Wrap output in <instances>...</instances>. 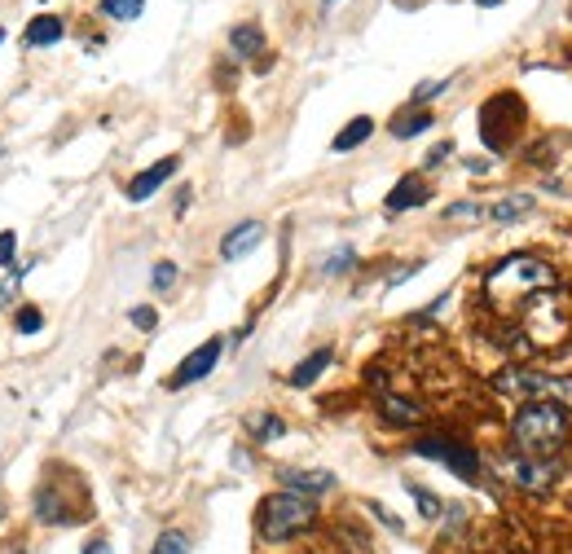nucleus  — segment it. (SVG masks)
<instances>
[{
    "label": "nucleus",
    "mask_w": 572,
    "mask_h": 554,
    "mask_svg": "<svg viewBox=\"0 0 572 554\" xmlns=\"http://www.w3.org/2000/svg\"><path fill=\"white\" fill-rule=\"evenodd\" d=\"M542 291H559L555 264L542 256H524L520 251V256H506L484 273V299H489L493 313H520L528 299Z\"/></svg>",
    "instance_id": "1"
},
{
    "label": "nucleus",
    "mask_w": 572,
    "mask_h": 554,
    "mask_svg": "<svg viewBox=\"0 0 572 554\" xmlns=\"http://www.w3.org/2000/svg\"><path fill=\"white\" fill-rule=\"evenodd\" d=\"M511 445L520 458H555L568 445V409L550 401H520L511 414Z\"/></svg>",
    "instance_id": "2"
},
{
    "label": "nucleus",
    "mask_w": 572,
    "mask_h": 554,
    "mask_svg": "<svg viewBox=\"0 0 572 554\" xmlns=\"http://www.w3.org/2000/svg\"><path fill=\"white\" fill-rule=\"evenodd\" d=\"M308 528H317V506L313 497H300V493H269L264 502L256 506V533L264 541H273V546H282V541L308 533Z\"/></svg>",
    "instance_id": "3"
},
{
    "label": "nucleus",
    "mask_w": 572,
    "mask_h": 554,
    "mask_svg": "<svg viewBox=\"0 0 572 554\" xmlns=\"http://www.w3.org/2000/svg\"><path fill=\"white\" fill-rule=\"evenodd\" d=\"M528 124V110L515 93H493L489 102L480 106V141L493 154H506L520 141V132Z\"/></svg>",
    "instance_id": "4"
},
{
    "label": "nucleus",
    "mask_w": 572,
    "mask_h": 554,
    "mask_svg": "<svg viewBox=\"0 0 572 554\" xmlns=\"http://www.w3.org/2000/svg\"><path fill=\"white\" fill-rule=\"evenodd\" d=\"M498 392L520 401H550L572 414V374H542V370H502Z\"/></svg>",
    "instance_id": "5"
},
{
    "label": "nucleus",
    "mask_w": 572,
    "mask_h": 554,
    "mask_svg": "<svg viewBox=\"0 0 572 554\" xmlns=\"http://www.w3.org/2000/svg\"><path fill=\"white\" fill-rule=\"evenodd\" d=\"M520 321H524V339L537 343V348H559V339L568 335V313H564V299H559V291L533 295L520 308Z\"/></svg>",
    "instance_id": "6"
},
{
    "label": "nucleus",
    "mask_w": 572,
    "mask_h": 554,
    "mask_svg": "<svg viewBox=\"0 0 572 554\" xmlns=\"http://www.w3.org/2000/svg\"><path fill=\"white\" fill-rule=\"evenodd\" d=\"M414 453L418 458H432V462H445L458 480H480V453L462 440H449V436H418L414 440Z\"/></svg>",
    "instance_id": "7"
},
{
    "label": "nucleus",
    "mask_w": 572,
    "mask_h": 554,
    "mask_svg": "<svg viewBox=\"0 0 572 554\" xmlns=\"http://www.w3.org/2000/svg\"><path fill=\"white\" fill-rule=\"evenodd\" d=\"M220 348H225V339H207V343H198L190 357L176 365V374L168 379V387H190V383H198V379H207V374L216 370V361H220Z\"/></svg>",
    "instance_id": "8"
},
{
    "label": "nucleus",
    "mask_w": 572,
    "mask_h": 554,
    "mask_svg": "<svg viewBox=\"0 0 572 554\" xmlns=\"http://www.w3.org/2000/svg\"><path fill=\"white\" fill-rule=\"evenodd\" d=\"M511 480L528 493H546L550 484H555V458H520V453H515Z\"/></svg>",
    "instance_id": "9"
},
{
    "label": "nucleus",
    "mask_w": 572,
    "mask_h": 554,
    "mask_svg": "<svg viewBox=\"0 0 572 554\" xmlns=\"http://www.w3.org/2000/svg\"><path fill=\"white\" fill-rule=\"evenodd\" d=\"M181 168V159H176V154H168V159H159V163H150L146 172L141 176H132L128 181V203H146V198L159 190L163 181H172V172Z\"/></svg>",
    "instance_id": "10"
},
{
    "label": "nucleus",
    "mask_w": 572,
    "mask_h": 554,
    "mask_svg": "<svg viewBox=\"0 0 572 554\" xmlns=\"http://www.w3.org/2000/svg\"><path fill=\"white\" fill-rule=\"evenodd\" d=\"M278 484H286V493L322 497V493L335 489V475H330V471H295V467H282V471H278Z\"/></svg>",
    "instance_id": "11"
},
{
    "label": "nucleus",
    "mask_w": 572,
    "mask_h": 554,
    "mask_svg": "<svg viewBox=\"0 0 572 554\" xmlns=\"http://www.w3.org/2000/svg\"><path fill=\"white\" fill-rule=\"evenodd\" d=\"M260 238H264V225H260V220H242V225H234V229L225 234V242H220V256H225V260L251 256V251L260 247Z\"/></svg>",
    "instance_id": "12"
},
{
    "label": "nucleus",
    "mask_w": 572,
    "mask_h": 554,
    "mask_svg": "<svg viewBox=\"0 0 572 554\" xmlns=\"http://www.w3.org/2000/svg\"><path fill=\"white\" fill-rule=\"evenodd\" d=\"M36 519L40 524H75V511L66 506L62 484H44L36 493Z\"/></svg>",
    "instance_id": "13"
},
{
    "label": "nucleus",
    "mask_w": 572,
    "mask_h": 554,
    "mask_svg": "<svg viewBox=\"0 0 572 554\" xmlns=\"http://www.w3.org/2000/svg\"><path fill=\"white\" fill-rule=\"evenodd\" d=\"M427 198H432V190H427V181L418 172L410 176H401V181L392 185V194H388V212H410V207H423Z\"/></svg>",
    "instance_id": "14"
},
{
    "label": "nucleus",
    "mask_w": 572,
    "mask_h": 554,
    "mask_svg": "<svg viewBox=\"0 0 572 554\" xmlns=\"http://www.w3.org/2000/svg\"><path fill=\"white\" fill-rule=\"evenodd\" d=\"M379 414L388 418L392 427H418V423H423V405L410 401V396H396V392L379 396Z\"/></svg>",
    "instance_id": "15"
},
{
    "label": "nucleus",
    "mask_w": 572,
    "mask_h": 554,
    "mask_svg": "<svg viewBox=\"0 0 572 554\" xmlns=\"http://www.w3.org/2000/svg\"><path fill=\"white\" fill-rule=\"evenodd\" d=\"M330 361H335V348H317V352H308V357L291 370V379H286V383H291V387H313V383L326 374V365H330Z\"/></svg>",
    "instance_id": "16"
},
{
    "label": "nucleus",
    "mask_w": 572,
    "mask_h": 554,
    "mask_svg": "<svg viewBox=\"0 0 572 554\" xmlns=\"http://www.w3.org/2000/svg\"><path fill=\"white\" fill-rule=\"evenodd\" d=\"M370 132H374V119H370V115H357V119H348V124H344V132H339V137L330 141V150H335V154H348V150L366 146V141H370Z\"/></svg>",
    "instance_id": "17"
},
{
    "label": "nucleus",
    "mask_w": 572,
    "mask_h": 554,
    "mask_svg": "<svg viewBox=\"0 0 572 554\" xmlns=\"http://www.w3.org/2000/svg\"><path fill=\"white\" fill-rule=\"evenodd\" d=\"M229 49L238 53V58H260L264 53V31L256 22H238L234 31H229Z\"/></svg>",
    "instance_id": "18"
},
{
    "label": "nucleus",
    "mask_w": 572,
    "mask_h": 554,
    "mask_svg": "<svg viewBox=\"0 0 572 554\" xmlns=\"http://www.w3.org/2000/svg\"><path fill=\"white\" fill-rule=\"evenodd\" d=\"M528 212H533V198H528V194H506L502 203L489 207V220H498V225H511V220H520V216H528Z\"/></svg>",
    "instance_id": "19"
},
{
    "label": "nucleus",
    "mask_w": 572,
    "mask_h": 554,
    "mask_svg": "<svg viewBox=\"0 0 572 554\" xmlns=\"http://www.w3.org/2000/svg\"><path fill=\"white\" fill-rule=\"evenodd\" d=\"M427 128H432V110H418V106L392 119V137H401V141H410V137H418V132H427Z\"/></svg>",
    "instance_id": "20"
},
{
    "label": "nucleus",
    "mask_w": 572,
    "mask_h": 554,
    "mask_svg": "<svg viewBox=\"0 0 572 554\" xmlns=\"http://www.w3.org/2000/svg\"><path fill=\"white\" fill-rule=\"evenodd\" d=\"M62 36H66L62 18H49V14H40V18L27 27V44H36V49H40V44H58Z\"/></svg>",
    "instance_id": "21"
},
{
    "label": "nucleus",
    "mask_w": 572,
    "mask_h": 554,
    "mask_svg": "<svg viewBox=\"0 0 572 554\" xmlns=\"http://www.w3.org/2000/svg\"><path fill=\"white\" fill-rule=\"evenodd\" d=\"M247 431H251V436H256L260 445H264V440L286 436V423H282L278 414H264V409H260V414H247Z\"/></svg>",
    "instance_id": "22"
},
{
    "label": "nucleus",
    "mask_w": 572,
    "mask_h": 554,
    "mask_svg": "<svg viewBox=\"0 0 572 554\" xmlns=\"http://www.w3.org/2000/svg\"><path fill=\"white\" fill-rule=\"evenodd\" d=\"M141 9H146V0H102V14L115 18V22H132L141 18Z\"/></svg>",
    "instance_id": "23"
},
{
    "label": "nucleus",
    "mask_w": 572,
    "mask_h": 554,
    "mask_svg": "<svg viewBox=\"0 0 572 554\" xmlns=\"http://www.w3.org/2000/svg\"><path fill=\"white\" fill-rule=\"evenodd\" d=\"M150 554H190V537L185 533H159Z\"/></svg>",
    "instance_id": "24"
},
{
    "label": "nucleus",
    "mask_w": 572,
    "mask_h": 554,
    "mask_svg": "<svg viewBox=\"0 0 572 554\" xmlns=\"http://www.w3.org/2000/svg\"><path fill=\"white\" fill-rule=\"evenodd\" d=\"M410 497L418 502V511H423V519H440V511H445V506H440V497H436V493H427V489H418V484H410Z\"/></svg>",
    "instance_id": "25"
},
{
    "label": "nucleus",
    "mask_w": 572,
    "mask_h": 554,
    "mask_svg": "<svg viewBox=\"0 0 572 554\" xmlns=\"http://www.w3.org/2000/svg\"><path fill=\"white\" fill-rule=\"evenodd\" d=\"M352 264H357V256H352V247H339L335 256H330V260L322 264V273H326V277H339V273H348Z\"/></svg>",
    "instance_id": "26"
},
{
    "label": "nucleus",
    "mask_w": 572,
    "mask_h": 554,
    "mask_svg": "<svg viewBox=\"0 0 572 554\" xmlns=\"http://www.w3.org/2000/svg\"><path fill=\"white\" fill-rule=\"evenodd\" d=\"M150 286H154V291H172V286H176V264H172V260H159V264H154Z\"/></svg>",
    "instance_id": "27"
},
{
    "label": "nucleus",
    "mask_w": 572,
    "mask_h": 554,
    "mask_svg": "<svg viewBox=\"0 0 572 554\" xmlns=\"http://www.w3.org/2000/svg\"><path fill=\"white\" fill-rule=\"evenodd\" d=\"M480 216H484L480 203H454V207H445V220H480Z\"/></svg>",
    "instance_id": "28"
},
{
    "label": "nucleus",
    "mask_w": 572,
    "mask_h": 554,
    "mask_svg": "<svg viewBox=\"0 0 572 554\" xmlns=\"http://www.w3.org/2000/svg\"><path fill=\"white\" fill-rule=\"evenodd\" d=\"M449 88V80H427V84H418L414 88V106H423V102H432L436 93H445Z\"/></svg>",
    "instance_id": "29"
},
{
    "label": "nucleus",
    "mask_w": 572,
    "mask_h": 554,
    "mask_svg": "<svg viewBox=\"0 0 572 554\" xmlns=\"http://www.w3.org/2000/svg\"><path fill=\"white\" fill-rule=\"evenodd\" d=\"M40 326H44V317L36 313V308H22L18 313V335H36Z\"/></svg>",
    "instance_id": "30"
},
{
    "label": "nucleus",
    "mask_w": 572,
    "mask_h": 554,
    "mask_svg": "<svg viewBox=\"0 0 572 554\" xmlns=\"http://www.w3.org/2000/svg\"><path fill=\"white\" fill-rule=\"evenodd\" d=\"M132 326H137V330H154V326H159V313H154V308H132Z\"/></svg>",
    "instance_id": "31"
},
{
    "label": "nucleus",
    "mask_w": 572,
    "mask_h": 554,
    "mask_svg": "<svg viewBox=\"0 0 572 554\" xmlns=\"http://www.w3.org/2000/svg\"><path fill=\"white\" fill-rule=\"evenodd\" d=\"M14 247H18V234H14V229H5V234H0V269L14 260Z\"/></svg>",
    "instance_id": "32"
},
{
    "label": "nucleus",
    "mask_w": 572,
    "mask_h": 554,
    "mask_svg": "<svg viewBox=\"0 0 572 554\" xmlns=\"http://www.w3.org/2000/svg\"><path fill=\"white\" fill-rule=\"evenodd\" d=\"M449 154H454V146H449V141H440V146H432V150H427V168H436V163H445Z\"/></svg>",
    "instance_id": "33"
},
{
    "label": "nucleus",
    "mask_w": 572,
    "mask_h": 554,
    "mask_svg": "<svg viewBox=\"0 0 572 554\" xmlns=\"http://www.w3.org/2000/svg\"><path fill=\"white\" fill-rule=\"evenodd\" d=\"M18 282H22V269H14V273H9V282H5V286H0V308H5V304H9V299H14V291H18Z\"/></svg>",
    "instance_id": "34"
},
{
    "label": "nucleus",
    "mask_w": 572,
    "mask_h": 554,
    "mask_svg": "<svg viewBox=\"0 0 572 554\" xmlns=\"http://www.w3.org/2000/svg\"><path fill=\"white\" fill-rule=\"evenodd\" d=\"M84 554H110V541L106 537H97V541H88Z\"/></svg>",
    "instance_id": "35"
},
{
    "label": "nucleus",
    "mask_w": 572,
    "mask_h": 554,
    "mask_svg": "<svg viewBox=\"0 0 572 554\" xmlns=\"http://www.w3.org/2000/svg\"><path fill=\"white\" fill-rule=\"evenodd\" d=\"M476 5H502V0H476Z\"/></svg>",
    "instance_id": "36"
},
{
    "label": "nucleus",
    "mask_w": 572,
    "mask_h": 554,
    "mask_svg": "<svg viewBox=\"0 0 572 554\" xmlns=\"http://www.w3.org/2000/svg\"><path fill=\"white\" fill-rule=\"evenodd\" d=\"M335 5H339V0H326V9H335Z\"/></svg>",
    "instance_id": "37"
},
{
    "label": "nucleus",
    "mask_w": 572,
    "mask_h": 554,
    "mask_svg": "<svg viewBox=\"0 0 572 554\" xmlns=\"http://www.w3.org/2000/svg\"><path fill=\"white\" fill-rule=\"evenodd\" d=\"M0 44H5V31H0Z\"/></svg>",
    "instance_id": "38"
},
{
    "label": "nucleus",
    "mask_w": 572,
    "mask_h": 554,
    "mask_svg": "<svg viewBox=\"0 0 572 554\" xmlns=\"http://www.w3.org/2000/svg\"><path fill=\"white\" fill-rule=\"evenodd\" d=\"M0 515H5V502H0Z\"/></svg>",
    "instance_id": "39"
}]
</instances>
